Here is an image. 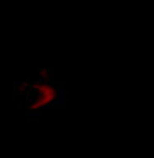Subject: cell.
Listing matches in <instances>:
<instances>
[{
  "label": "cell",
  "instance_id": "obj_1",
  "mask_svg": "<svg viewBox=\"0 0 154 158\" xmlns=\"http://www.w3.org/2000/svg\"><path fill=\"white\" fill-rule=\"evenodd\" d=\"M15 92L17 97L22 98V103L33 112L53 106L61 97V87L57 83V80L50 78L46 73L18 83Z\"/></svg>",
  "mask_w": 154,
  "mask_h": 158
}]
</instances>
